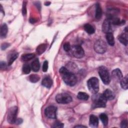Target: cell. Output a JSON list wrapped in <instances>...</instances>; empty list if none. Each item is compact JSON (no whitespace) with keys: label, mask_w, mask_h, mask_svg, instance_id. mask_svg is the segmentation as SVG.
<instances>
[{"label":"cell","mask_w":128,"mask_h":128,"mask_svg":"<svg viewBox=\"0 0 128 128\" xmlns=\"http://www.w3.org/2000/svg\"><path fill=\"white\" fill-rule=\"evenodd\" d=\"M112 24L108 19H106L102 24V30L104 32L107 34L112 32Z\"/></svg>","instance_id":"cell-10"},{"label":"cell","mask_w":128,"mask_h":128,"mask_svg":"<svg viewBox=\"0 0 128 128\" xmlns=\"http://www.w3.org/2000/svg\"><path fill=\"white\" fill-rule=\"evenodd\" d=\"M30 22H31V23H34V22H36V20L35 19H34V18H30Z\"/></svg>","instance_id":"cell-38"},{"label":"cell","mask_w":128,"mask_h":128,"mask_svg":"<svg viewBox=\"0 0 128 128\" xmlns=\"http://www.w3.org/2000/svg\"><path fill=\"white\" fill-rule=\"evenodd\" d=\"M40 68V64L38 58H36L32 61L31 64V68L34 72H38Z\"/></svg>","instance_id":"cell-19"},{"label":"cell","mask_w":128,"mask_h":128,"mask_svg":"<svg viewBox=\"0 0 128 128\" xmlns=\"http://www.w3.org/2000/svg\"><path fill=\"white\" fill-rule=\"evenodd\" d=\"M92 97V105L93 108H104L106 105L107 100L102 94H94Z\"/></svg>","instance_id":"cell-2"},{"label":"cell","mask_w":128,"mask_h":128,"mask_svg":"<svg viewBox=\"0 0 128 128\" xmlns=\"http://www.w3.org/2000/svg\"><path fill=\"white\" fill-rule=\"evenodd\" d=\"M87 86L89 90L93 94H97L99 90V81L96 77L90 78L87 82Z\"/></svg>","instance_id":"cell-3"},{"label":"cell","mask_w":128,"mask_h":128,"mask_svg":"<svg viewBox=\"0 0 128 128\" xmlns=\"http://www.w3.org/2000/svg\"><path fill=\"white\" fill-rule=\"evenodd\" d=\"M98 72L103 83L105 84H108L110 78L108 68L104 66H100L98 69Z\"/></svg>","instance_id":"cell-4"},{"label":"cell","mask_w":128,"mask_h":128,"mask_svg":"<svg viewBox=\"0 0 128 128\" xmlns=\"http://www.w3.org/2000/svg\"><path fill=\"white\" fill-rule=\"evenodd\" d=\"M8 31V28L6 24H4L0 28V37L2 38H5L7 34Z\"/></svg>","instance_id":"cell-21"},{"label":"cell","mask_w":128,"mask_h":128,"mask_svg":"<svg viewBox=\"0 0 128 128\" xmlns=\"http://www.w3.org/2000/svg\"><path fill=\"white\" fill-rule=\"evenodd\" d=\"M40 80V77L38 75L36 74H32L30 76H29V80L30 82L33 83H36L39 81Z\"/></svg>","instance_id":"cell-27"},{"label":"cell","mask_w":128,"mask_h":128,"mask_svg":"<svg viewBox=\"0 0 128 128\" xmlns=\"http://www.w3.org/2000/svg\"><path fill=\"white\" fill-rule=\"evenodd\" d=\"M26 1H24L22 7V14L24 16H26Z\"/></svg>","instance_id":"cell-29"},{"label":"cell","mask_w":128,"mask_h":128,"mask_svg":"<svg viewBox=\"0 0 128 128\" xmlns=\"http://www.w3.org/2000/svg\"><path fill=\"white\" fill-rule=\"evenodd\" d=\"M120 126L122 128H127L128 126V121L126 120H124L120 124Z\"/></svg>","instance_id":"cell-33"},{"label":"cell","mask_w":128,"mask_h":128,"mask_svg":"<svg viewBox=\"0 0 128 128\" xmlns=\"http://www.w3.org/2000/svg\"><path fill=\"white\" fill-rule=\"evenodd\" d=\"M50 4V2H46L45 4H45L46 6H49Z\"/></svg>","instance_id":"cell-39"},{"label":"cell","mask_w":128,"mask_h":128,"mask_svg":"<svg viewBox=\"0 0 128 128\" xmlns=\"http://www.w3.org/2000/svg\"><path fill=\"white\" fill-rule=\"evenodd\" d=\"M89 124L92 128H96L98 124V118L94 114H91L90 116Z\"/></svg>","instance_id":"cell-12"},{"label":"cell","mask_w":128,"mask_h":128,"mask_svg":"<svg viewBox=\"0 0 128 128\" xmlns=\"http://www.w3.org/2000/svg\"><path fill=\"white\" fill-rule=\"evenodd\" d=\"M102 16V10L100 5L99 3H96V12L95 18L96 20H100Z\"/></svg>","instance_id":"cell-16"},{"label":"cell","mask_w":128,"mask_h":128,"mask_svg":"<svg viewBox=\"0 0 128 128\" xmlns=\"http://www.w3.org/2000/svg\"><path fill=\"white\" fill-rule=\"evenodd\" d=\"M70 52L72 56L78 58H81L84 56V52L80 45H75L71 47Z\"/></svg>","instance_id":"cell-8"},{"label":"cell","mask_w":128,"mask_h":128,"mask_svg":"<svg viewBox=\"0 0 128 128\" xmlns=\"http://www.w3.org/2000/svg\"><path fill=\"white\" fill-rule=\"evenodd\" d=\"M57 108L54 106H48L44 110L46 116L50 118H56Z\"/></svg>","instance_id":"cell-9"},{"label":"cell","mask_w":128,"mask_h":128,"mask_svg":"<svg viewBox=\"0 0 128 128\" xmlns=\"http://www.w3.org/2000/svg\"><path fill=\"white\" fill-rule=\"evenodd\" d=\"M31 70V67L28 64H25L23 66L22 70L24 74H28L30 72Z\"/></svg>","instance_id":"cell-28"},{"label":"cell","mask_w":128,"mask_h":128,"mask_svg":"<svg viewBox=\"0 0 128 128\" xmlns=\"http://www.w3.org/2000/svg\"><path fill=\"white\" fill-rule=\"evenodd\" d=\"M48 69V62L47 60H45L42 66V71L44 72H46Z\"/></svg>","instance_id":"cell-32"},{"label":"cell","mask_w":128,"mask_h":128,"mask_svg":"<svg viewBox=\"0 0 128 128\" xmlns=\"http://www.w3.org/2000/svg\"><path fill=\"white\" fill-rule=\"evenodd\" d=\"M112 78L116 82H120L122 78V74L119 68L114 70L112 72Z\"/></svg>","instance_id":"cell-11"},{"label":"cell","mask_w":128,"mask_h":128,"mask_svg":"<svg viewBox=\"0 0 128 128\" xmlns=\"http://www.w3.org/2000/svg\"><path fill=\"white\" fill-rule=\"evenodd\" d=\"M72 96L66 93H61L58 94L56 96V100L59 104H68L72 102Z\"/></svg>","instance_id":"cell-7"},{"label":"cell","mask_w":128,"mask_h":128,"mask_svg":"<svg viewBox=\"0 0 128 128\" xmlns=\"http://www.w3.org/2000/svg\"><path fill=\"white\" fill-rule=\"evenodd\" d=\"M35 57L34 54H26L22 55V60L23 61H28L33 59Z\"/></svg>","instance_id":"cell-24"},{"label":"cell","mask_w":128,"mask_h":128,"mask_svg":"<svg viewBox=\"0 0 128 128\" xmlns=\"http://www.w3.org/2000/svg\"><path fill=\"white\" fill-rule=\"evenodd\" d=\"M74 128H86V126H82V125H77V126H76Z\"/></svg>","instance_id":"cell-37"},{"label":"cell","mask_w":128,"mask_h":128,"mask_svg":"<svg viewBox=\"0 0 128 128\" xmlns=\"http://www.w3.org/2000/svg\"><path fill=\"white\" fill-rule=\"evenodd\" d=\"M77 97L80 100H86L89 98V95L84 92H80L78 94Z\"/></svg>","instance_id":"cell-25"},{"label":"cell","mask_w":128,"mask_h":128,"mask_svg":"<svg viewBox=\"0 0 128 128\" xmlns=\"http://www.w3.org/2000/svg\"><path fill=\"white\" fill-rule=\"evenodd\" d=\"M10 46V44L8 43H4L2 44L1 46V48L2 50H5L6 48L8 46Z\"/></svg>","instance_id":"cell-35"},{"label":"cell","mask_w":128,"mask_h":128,"mask_svg":"<svg viewBox=\"0 0 128 128\" xmlns=\"http://www.w3.org/2000/svg\"><path fill=\"white\" fill-rule=\"evenodd\" d=\"M104 98H106V100H111L114 99L115 97V95L114 93L110 90L106 89L104 90V93L102 94Z\"/></svg>","instance_id":"cell-13"},{"label":"cell","mask_w":128,"mask_h":128,"mask_svg":"<svg viewBox=\"0 0 128 128\" xmlns=\"http://www.w3.org/2000/svg\"><path fill=\"white\" fill-rule=\"evenodd\" d=\"M0 69L2 70H4L6 68V64L5 62H1L0 63Z\"/></svg>","instance_id":"cell-34"},{"label":"cell","mask_w":128,"mask_h":128,"mask_svg":"<svg viewBox=\"0 0 128 128\" xmlns=\"http://www.w3.org/2000/svg\"><path fill=\"white\" fill-rule=\"evenodd\" d=\"M64 126V124L61 123L60 122H55L54 124L52 126V128H63Z\"/></svg>","instance_id":"cell-31"},{"label":"cell","mask_w":128,"mask_h":128,"mask_svg":"<svg viewBox=\"0 0 128 128\" xmlns=\"http://www.w3.org/2000/svg\"><path fill=\"white\" fill-rule=\"evenodd\" d=\"M118 39L119 41L124 45L127 46L128 44V32H126L122 34H120L118 37Z\"/></svg>","instance_id":"cell-15"},{"label":"cell","mask_w":128,"mask_h":128,"mask_svg":"<svg viewBox=\"0 0 128 128\" xmlns=\"http://www.w3.org/2000/svg\"><path fill=\"white\" fill-rule=\"evenodd\" d=\"M60 74L64 82L68 86H74L77 82L75 75L65 67H62L60 70Z\"/></svg>","instance_id":"cell-1"},{"label":"cell","mask_w":128,"mask_h":128,"mask_svg":"<svg viewBox=\"0 0 128 128\" xmlns=\"http://www.w3.org/2000/svg\"><path fill=\"white\" fill-rule=\"evenodd\" d=\"M18 107L16 106H14L10 108L8 112L7 120L8 123L10 124H15V122L17 119V114H18Z\"/></svg>","instance_id":"cell-5"},{"label":"cell","mask_w":128,"mask_h":128,"mask_svg":"<svg viewBox=\"0 0 128 128\" xmlns=\"http://www.w3.org/2000/svg\"><path fill=\"white\" fill-rule=\"evenodd\" d=\"M46 48V45L44 44H42L38 46L36 48V52L38 54H42L44 53Z\"/></svg>","instance_id":"cell-20"},{"label":"cell","mask_w":128,"mask_h":128,"mask_svg":"<svg viewBox=\"0 0 128 128\" xmlns=\"http://www.w3.org/2000/svg\"><path fill=\"white\" fill-rule=\"evenodd\" d=\"M84 29L88 34H92L95 32V30L93 26L89 24H86L84 26Z\"/></svg>","instance_id":"cell-22"},{"label":"cell","mask_w":128,"mask_h":128,"mask_svg":"<svg viewBox=\"0 0 128 128\" xmlns=\"http://www.w3.org/2000/svg\"><path fill=\"white\" fill-rule=\"evenodd\" d=\"M94 48L96 52L102 54L106 52L107 50V44L104 41L102 40H98L95 42Z\"/></svg>","instance_id":"cell-6"},{"label":"cell","mask_w":128,"mask_h":128,"mask_svg":"<svg viewBox=\"0 0 128 128\" xmlns=\"http://www.w3.org/2000/svg\"><path fill=\"white\" fill-rule=\"evenodd\" d=\"M106 39L108 44L110 46H113L114 44V38L112 32L106 34Z\"/></svg>","instance_id":"cell-18"},{"label":"cell","mask_w":128,"mask_h":128,"mask_svg":"<svg viewBox=\"0 0 128 128\" xmlns=\"http://www.w3.org/2000/svg\"><path fill=\"white\" fill-rule=\"evenodd\" d=\"M99 117L104 126H106L108 124V118L107 115L104 113H102L100 115Z\"/></svg>","instance_id":"cell-26"},{"label":"cell","mask_w":128,"mask_h":128,"mask_svg":"<svg viewBox=\"0 0 128 128\" xmlns=\"http://www.w3.org/2000/svg\"><path fill=\"white\" fill-rule=\"evenodd\" d=\"M42 84L43 86L49 88L52 85V80L49 76L45 77L42 82Z\"/></svg>","instance_id":"cell-14"},{"label":"cell","mask_w":128,"mask_h":128,"mask_svg":"<svg viewBox=\"0 0 128 128\" xmlns=\"http://www.w3.org/2000/svg\"><path fill=\"white\" fill-rule=\"evenodd\" d=\"M22 120L21 119V118H17L16 122H15V124H22Z\"/></svg>","instance_id":"cell-36"},{"label":"cell","mask_w":128,"mask_h":128,"mask_svg":"<svg viewBox=\"0 0 128 128\" xmlns=\"http://www.w3.org/2000/svg\"><path fill=\"white\" fill-rule=\"evenodd\" d=\"M63 48H64V50L66 52H69V51H70V49H71V46H70V43L68 42H65L64 44Z\"/></svg>","instance_id":"cell-30"},{"label":"cell","mask_w":128,"mask_h":128,"mask_svg":"<svg viewBox=\"0 0 128 128\" xmlns=\"http://www.w3.org/2000/svg\"><path fill=\"white\" fill-rule=\"evenodd\" d=\"M128 76H126L125 77L122 78L121 80L120 81L121 86L124 90L128 89Z\"/></svg>","instance_id":"cell-23"},{"label":"cell","mask_w":128,"mask_h":128,"mask_svg":"<svg viewBox=\"0 0 128 128\" xmlns=\"http://www.w3.org/2000/svg\"><path fill=\"white\" fill-rule=\"evenodd\" d=\"M18 54L16 52H12L8 56V65L10 66L18 58Z\"/></svg>","instance_id":"cell-17"}]
</instances>
